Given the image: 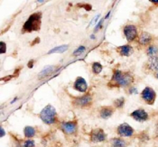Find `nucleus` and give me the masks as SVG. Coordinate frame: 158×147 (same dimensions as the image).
<instances>
[{
	"label": "nucleus",
	"instance_id": "dca6fc26",
	"mask_svg": "<svg viewBox=\"0 0 158 147\" xmlns=\"http://www.w3.org/2000/svg\"><path fill=\"white\" fill-rule=\"evenodd\" d=\"M55 70H56V67H55V66H46V67H44V68L39 72V74H38V79H39V80H44V79H45L46 77H48L51 74L53 73Z\"/></svg>",
	"mask_w": 158,
	"mask_h": 147
},
{
	"label": "nucleus",
	"instance_id": "6ab92c4d",
	"mask_svg": "<svg viewBox=\"0 0 158 147\" xmlns=\"http://www.w3.org/2000/svg\"><path fill=\"white\" fill-rule=\"evenodd\" d=\"M36 135V130L31 125H27L24 128V135L25 139H32Z\"/></svg>",
	"mask_w": 158,
	"mask_h": 147
},
{
	"label": "nucleus",
	"instance_id": "f3484780",
	"mask_svg": "<svg viewBox=\"0 0 158 147\" xmlns=\"http://www.w3.org/2000/svg\"><path fill=\"white\" fill-rule=\"evenodd\" d=\"M111 147H127V142L122 137H114L110 141Z\"/></svg>",
	"mask_w": 158,
	"mask_h": 147
},
{
	"label": "nucleus",
	"instance_id": "9b49d317",
	"mask_svg": "<svg viewBox=\"0 0 158 147\" xmlns=\"http://www.w3.org/2000/svg\"><path fill=\"white\" fill-rule=\"evenodd\" d=\"M73 89H75L76 91H79L81 93H87L88 89H89V85L88 82L84 78L82 77H77L74 83H73Z\"/></svg>",
	"mask_w": 158,
	"mask_h": 147
},
{
	"label": "nucleus",
	"instance_id": "2f4dec72",
	"mask_svg": "<svg viewBox=\"0 0 158 147\" xmlns=\"http://www.w3.org/2000/svg\"><path fill=\"white\" fill-rule=\"evenodd\" d=\"M155 78H156V79H157V80H158V71H156V73H155Z\"/></svg>",
	"mask_w": 158,
	"mask_h": 147
},
{
	"label": "nucleus",
	"instance_id": "6e6552de",
	"mask_svg": "<svg viewBox=\"0 0 158 147\" xmlns=\"http://www.w3.org/2000/svg\"><path fill=\"white\" fill-rule=\"evenodd\" d=\"M89 136L90 142L94 144L103 143L107 140V134L102 128H99V127L92 129L90 133L89 134Z\"/></svg>",
	"mask_w": 158,
	"mask_h": 147
},
{
	"label": "nucleus",
	"instance_id": "9d476101",
	"mask_svg": "<svg viewBox=\"0 0 158 147\" xmlns=\"http://www.w3.org/2000/svg\"><path fill=\"white\" fill-rule=\"evenodd\" d=\"M117 134L120 137H132L135 135L134 128L127 123H122L117 127Z\"/></svg>",
	"mask_w": 158,
	"mask_h": 147
},
{
	"label": "nucleus",
	"instance_id": "5701e85b",
	"mask_svg": "<svg viewBox=\"0 0 158 147\" xmlns=\"http://www.w3.org/2000/svg\"><path fill=\"white\" fill-rule=\"evenodd\" d=\"M67 50H68V45H61V46H58V47H55L52 50H51L49 51V53H52V52H55V51H57V52H63V51H65Z\"/></svg>",
	"mask_w": 158,
	"mask_h": 147
},
{
	"label": "nucleus",
	"instance_id": "20e7f679",
	"mask_svg": "<svg viewBox=\"0 0 158 147\" xmlns=\"http://www.w3.org/2000/svg\"><path fill=\"white\" fill-rule=\"evenodd\" d=\"M93 101L92 96L87 92L84 95L80 96V97H73L72 98V105L75 108H87L91 106Z\"/></svg>",
	"mask_w": 158,
	"mask_h": 147
},
{
	"label": "nucleus",
	"instance_id": "f8f14e48",
	"mask_svg": "<svg viewBox=\"0 0 158 147\" xmlns=\"http://www.w3.org/2000/svg\"><path fill=\"white\" fill-rule=\"evenodd\" d=\"M144 70L147 73H156L158 71V56L148 58L144 65Z\"/></svg>",
	"mask_w": 158,
	"mask_h": 147
},
{
	"label": "nucleus",
	"instance_id": "2eb2a0df",
	"mask_svg": "<svg viewBox=\"0 0 158 147\" xmlns=\"http://www.w3.org/2000/svg\"><path fill=\"white\" fill-rule=\"evenodd\" d=\"M116 111V108L113 106H103L98 109V116L102 119L110 118Z\"/></svg>",
	"mask_w": 158,
	"mask_h": 147
},
{
	"label": "nucleus",
	"instance_id": "aec40b11",
	"mask_svg": "<svg viewBox=\"0 0 158 147\" xmlns=\"http://www.w3.org/2000/svg\"><path fill=\"white\" fill-rule=\"evenodd\" d=\"M91 71L95 75H98L101 73V71H103V66L101 63L98 62V61H94L91 64Z\"/></svg>",
	"mask_w": 158,
	"mask_h": 147
},
{
	"label": "nucleus",
	"instance_id": "4be33fe9",
	"mask_svg": "<svg viewBox=\"0 0 158 147\" xmlns=\"http://www.w3.org/2000/svg\"><path fill=\"white\" fill-rule=\"evenodd\" d=\"M86 51V47L84 45H81V46H79L77 49L75 50L74 51H73V56H80V55H81L84 51Z\"/></svg>",
	"mask_w": 158,
	"mask_h": 147
},
{
	"label": "nucleus",
	"instance_id": "412c9836",
	"mask_svg": "<svg viewBox=\"0 0 158 147\" xmlns=\"http://www.w3.org/2000/svg\"><path fill=\"white\" fill-rule=\"evenodd\" d=\"M125 101L126 100H125V98H123V97L117 98L113 102V107L115 108H117V109H122L124 108V106H125Z\"/></svg>",
	"mask_w": 158,
	"mask_h": 147
},
{
	"label": "nucleus",
	"instance_id": "393cba45",
	"mask_svg": "<svg viewBox=\"0 0 158 147\" xmlns=\"http://www.w3.org/2000/svg\"><path fill=\"white\" fill-rule=\"evenodd\" d=\"M6 52V43L4 41H1L0 42V53L4 54Z\"/></svg>",
	"mask_w": 158,
	"mask_h": 147
},
{
	"label": "nucleus",
	"instance_id": "39448f33",
	"mask_svg": "<svg viewBox=\"0 0 158 147\" xmlns=\"http://www.w3.org/2000/svg\"><path fill=\"white\" fill-rule=\"evenodd\" d=\"M123 35H124L125 38L127 39V41L128 42V43H133L135 41H136L137 37L139 35L138 27L135 25H133V24H127V25H124Z\"/></svg>",
	"mask_w": 158,
	"mask_h": 147
},
{
	"label": "nucleus",
	"instance_id": "cd10ccee",
	"mask_svg": "<svg viewBox=\"0 0 158 147\" xmlns=\"http://www.w3.org/2000/svg\"><path fill=\"white\" fill-rule=\"evenodd\" d=\"M34 64H35V60H31V61L27 63V66H28V68L32 69L34 67Z\"/></svg>",
	"mask_w": 158,
	"mask_h": 147
},
{
	"label": "nucleus",
	"instance_id": "423d86ee",
	"mask_svg": "<svg viewBox=\"0 0 158 147\" xmlns=\"http://www.w3.org/2000/svg\"><path fill=\"white\" fill-rule=\"evenodd\" d=\"M61 131L65 135H74L78 132L79 124L77 119H73L71 121H63L59 125Z\"/></svg>",
	"mask_w": 158,
	"mask_h": 147
},
{
	"label": "nucleus",
	"instance_id": "c85d7f7f",
	"mask_svg": "<svg viewBox=\"0 0 158 147\" xmlns=\"http://www.w3.org/2000/svg\"><path fill=\"white\" fill-rule=\"evenodd\" d=\"M0 130H1V134H0V136H1V137H4V135H6V132H5V129H4V127H3V126H1Z\"/></svg>",
	"mask_w": 158,
	"mask_h": 147
},
{
	"label": "nucleus",
	"instance_id": "f257e3e1",
	"mask_svg": "<svg viewBox=\"0 0 158 147\" xmlns=\"http://www.w3.org/2000/svg\"><path fill=\"white\" fill-rule=\"evenodd\" d=\"M135 82V75L129 71H121L118 69H113L111 79L108 87L110 88H129Z\"/></svg>",
	"mask_w": 158,
	"mask_h": 147
},
{
	"label": "nucleus",
	"instance_id": "a878e982",
	"mask_svg": "<svg viewBox=\"0 0 158 147\" xmlns=\"http://www.w3.org/2000/svg\"><path fill=\"white\" fill-rule=\"evenodd\" d=\"M80 6V7H84L87 11H90L91 10V6L90 5H88V4H84V5H80V6Z\"/></svg>",
	"mask_w": 158,
	"mask_h": 147
},
{
	"label": "nucleus",
	"instance_id": "a211bd4d",
	"mask_svg": "<svg viewBox=\"0 0 158 147\" xmlns=\"http://www.w3.org/2000/svg\"><path fill=\"white\" fill-rule=\"evenodd\" d=\"M146 53L148 58L158 56V46L156 44H150L146 48Z\"/></svg>",
	"mask_w": 158,
	"mask_h": 147
},
{
	"label": "nucleus",
	"instance_id": "ddd939ff",
	"mask_svg": "<svg viewBox=\"0 0 158 147\" xmlns=\"http://www.w3.org/2000/svg\"><path fill=\"white\" fill-rule=\"evenodd\" d=\"M134 120L137 122H146L149 119V114L144 108L135 109L129 115Z\"/></svg>",
	"mask_w": 158,
	"mask_h": 147
},
{
	"label": "nucleus",
	"instance_id": "bb28decb",
	"mask_svg": "<svg viewBox=\"0 0 158 147\" xmlns=\"http://www.w3.org/2000/svg\"><path fill=\"white\" fill-rule=\"evenodd\" d=\"M155 138L158 139V121L156 124V127H155Z\"/></svg>",
	"mask_w": 158,
	"mask_h": 147
},
{
	"label": "nucleus",
	"instance_id": "7ed1b4c3",
	"mask_svg": "<svg viewBox=\"0 0 158 147\" xmlns=\"http://www.w3.org/2000/svg\"><path fill=\"white\" fill-rule=\"evenodd\" d=\"M39 118L45 125H54L58 120V114L56 108L52 105L48 104L39 113Z\"/></svg>",
	"mask_w": 158,
	"mask_h": 147
},
{
	"label": "nucleus",
	"instance_id": "f03ea898",
	"mask_svg": "<svg viewBox=\"0 0 158 147\" xmlns=\"http://www.w3.org/2000/svg\"><path fill=\"white\" fill-rule=\"evenodd\" d=\"M42 13L35 12L32 14L27 20L24 22L22 27V33H33V32H37L41 29L42 26Z\"/></svg>",
	"mask_w": 158,
	"mask_h": 147
},
{
	"label": "nucleus",
	"instance_id": "c756f323",
	"mask_svg": "<svg viewBox=\"0 0 158 147\" xmlns=\"http://www.w3.org/2000/svg\"><path fill=\"white\" fill-rule=\"evenodd\" d=\"M150 3H152V5L158 6V0H150Z\"/></svg>",
	"mask_w": 158,
	"mask_h": 147
},
{
	"label": "nucleus",
	"instance_id": "7c9ffc66",
	"mask_svg": "<svg viewBox=\"0 0 158 147\" xmlns=\"http://www.w3.org/2000/svg\"><path fill=\"white\" fill-rule=\"evenodd\" d=\"M39 43V38H37V40H36V41H35H35H34V42H33V43H31V45H34V44H35V43Z\"/></svg>",
	"mask_w": 158,
	"mask_h": 147
},
{
	"label": "nucleus",
	"instance_id": "1a4fd4ad",
	"mask_svg": "<svg viewBox=\"0 0 158 147\" xmlns=\"http://www.w3.org/2000/svg\"><path fill=\"white\" fill-rule=\"evenodd\" d=\"M154 41V35H151L150 33L146 32V31H142L139 33V35L136 39L137 44L141 47H147L150 44H152Z\"/></svg>",
	"mask_w": 158,
	"mask_h": 147
},
{
	"label": "nucleus",
	"instance_id": "0eeeda50",
	"mask_svg": "<svg viewBox=\"0 0 158 147\" xmlns=\"http://www.w3.org/2000/svg\"><path fill=\"white\" fill-rule=\"evenodd\" d=\"M140 97L142 98V100H144V102L146 104L153 106L156 99V92L155 91V89L152 87L147 86L141 91Z\"/></svg>",
	"mask_w": 158,
	"mask_h": 147
},
{
	"label": "nucleus",
	"instance_id": "b1692460",
	"mask_svg": "<svg viewBox=\"0 0 158 147\" xmlns=\"http://www.w3.org/2000/svg\"><path fill=\"white\" fill-rule=\"evenodd\" d=\"M23 147H35V142L33 139H25L23 143Z\"/></svg>",
	"mask_w": 158,
	"mask_h": 147
},
{
	"label": "nucleus",
	"instance_id": "4468645a",
	"mask_svg": "<svg viewBox=\"0 0 158 147\" xmlns=\"http://www.w3.org/2000/svg\"><path fill=\"white\" fill-rule=\"evenodd\" d=\"M115 51L118 53V55H120L122 57H130L133 55L135 49L134 47L130 44V43H127L124 45L118 46Z\"/></svg>",
	"mask_w": 158,
	"mask_h": 147
}]
</instances>
